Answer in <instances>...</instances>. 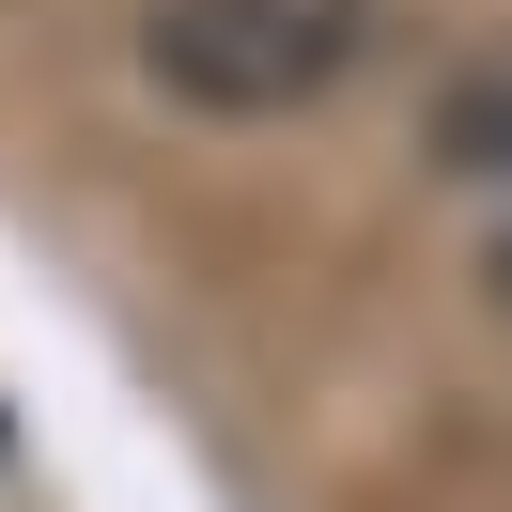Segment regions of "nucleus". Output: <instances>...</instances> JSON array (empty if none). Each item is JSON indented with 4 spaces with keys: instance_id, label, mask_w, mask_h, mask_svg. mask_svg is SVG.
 Instances as JSON below:
<instances>
[{
    "instance_id": "f257e3e1",
    "label": "nucleus",
    "mask_w": 512,
    "mask_h": 512,
    "mask_svg": "<svg viewBox=\"0 0 512 512\" xmlns=\"http://www.w3.org/2000/svg\"><path fill=\"white\" fill-rule=\"evenodd\" d=\"M388 0H140V78L218 125H280V109L342 94L373 63Z\"/></svg>"
},
{
    "instance_id": "f03ea898",
    "label": "nucleus",
    "mask_w": 512,
    "mask_h": 512,
    "mask_svg": "<svg viewBox=\"0 0 512 512\" xmlns=\"http://www.w3.org/2000/svg\"><path fill=\"white\" fill-rule=\"evenodd\" d=\"M435 140H450V171H512V47H497L481 78H450Z\"/></svg>"
},
{
    "instance_id": "7ed1b4c3",
    "label": "nucleus",
    "mask_w": 512,
    "mask_h": 512,
    "mask_svg": "<svg viewBox=\"0 0 512 512\" xmlns=\"http://www.w3.org/2000/svg\"><path fill=\"white\" fill-rule=\"evenodd\" d=\"M497 311H512V218H497Z\"/></svg>"
}]
</instances>
